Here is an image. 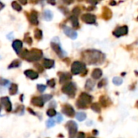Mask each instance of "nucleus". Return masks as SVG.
Listing matches in <instances>:
<instances>
[{
  "label": "nucleus",
  "mask_w": 138,
  "mask_h": 138,
  "mask_svg": "<svg viewBox=\"0 0 138 138\" xmlns=\"http://www.w3.org/2000/svg\"><path fill=\"white\" fill-rule=\"evenodd\" d=\"M83 57L86 63L90 65H97L102 63L105 60V56L100 51L87 50L83 53Z\"/></svg>",
  "instance_id": "1"
},
{
  "label": "nucleus",
  "mask_w": 138,
  "mask_h": 138,
  "mask_svg": "<svg viewBox=\"0 0 138 138\" xmlns=\"http://www.w3.org/2000/svg\"><path fill=\"white\" fill-rule=\"evenodd\" d=\"M20 57L29 61H37L42 57V52L37 48H33L30 51L24 49L21 52Z\"/></svg>",
  "instance_id": "2"
},
{
  "label": "nucleus",
  "mask_w": 138,
  "mask_h": 138,
  "mask_svg": "<svg viewBox=\"0 0 138 138\" xmlns=\"http://www.w3.org/2000/svg\"><path fill=\"white\" fill-rule=\"evenodd\" d=\"M71 71L72 74L77 75V74H82V75H85L87 74L86 70V65L84 63L80 62V61H74L72 65Z\"/></svg>",
  "instance_id": "3"
},
{
  "label": "nucleus",
  "mask_w": 138,
  "mask_h": 138,
  "mask_svg": "<svg viewBox=\"0 0 138 138\" xmlns=\"http://www.w3.org/2000/svg\"><path fill=\"white\" fill-rule=\"evenodd\" d=\"M92 96L88 95L85 92H83L80 94V98L76 101V107L79 108H86L88 105L92 102Z\"/></svg>",
  "instance_id": "4"
},
{
  "label": "nucleus",
  "mask_w": 138,
  "mask_h": 138,
  "mask_svg": "<svg viewBox=\"0 0 138 138\" xmlns=\"http://www.w3.org/2000/svg\"><path fill=\"white\" fill-rule=\"evenodd\" d=\"M62 91L71 98H73L76 92V86L74 82H68L62 87Z\"/></svg>",
  "instance_id": "5"
},
{
  "label": "nucleus",
  "mask_w": 138,
  "mask_h": 138,
  "mask_svg": "<svg viewBox=\"0 0 138 138\" xmlns=\"http://www.w3.org/2000/svg\"><path fill=\"white\" fill-rule=\"evenodd\" d=\"M66 127L68 128L69 138H75L76 133H77V124L75 121H68L66 124Z\"/></svg>",
  "instance_id": "6"
},
{
  "label": "nucleus",
  "mask_w": 138,
  "mask_h": 138,
  "mask_svg": "<svg viewBox=\"0 0 138 138\" xmlns=\"http://www.w3.org/2000/svg\"><path fill=\"white\" fill-rule=\"evenodd\" d=\"M81 20L88 24H93L96 22V16L93 14H84L81 16Z\"/></svg>",
  "instance_id": "7"
},
{
  "label": "nucleus",
  "mask_w": 138,
  "mask_h": 138,
  "mask_svg": "<svg viewBox=\"0 0 138 138\" xmlns=\"http://www.w3.org/2000/svg\"><path fill=\"white\" fill-rule=\"evenodd\" d=\"M62 111L68 117H72L75 115V110L73 109V107L70 104H67V103L62 107Z\"/></svg>",
  "instance_id": "8"
},
{
  "label": "nucleus",
  "mask_w": 138,
  "mask_h": 138,
  "mask_svg": "<svg viewBox=\"0 0 138 138\" xmlns=\"http://www.w3.org/2000/svg\"><path fill=\"white\" fill-rule=\"evenodd\" d=\"M0 103L1 104L5 107V110L8 112L12 111V103H11L10 99L8 97H2L0 99Z\"/></svg>",
  "instance_id": "9"
},
{
  "label": "nucleus",
  "mask_w": 138,
  "mask_h": 138,
  "mask_svg": "<svg viewBox=\"0 0 138 138\" xmlns=\"http://www.w3.org/2000/svg\"><path fill=\"white\" fill-rule=\"evenodd\" d=\"M128 26H122V27H119L115 30L114 31V36L116 37H120L122 36H124L128 33Z\"/></svg>",
  "instance_id": "10"
},
{
  "label": "nucleus",
  "mask_w": 138,
  "mask_h": 138,
  "mask_svg": "<svg viewBox=\"0 0 138 138\" xmlns=\"http://www.w3.org/2000/svg\"><path fill=\"white\" fill-rule=\"evenodd\" d=\"M63 32H64L66 36H67V37H70L72 40L76 39V37H77V32L74 30H72L71 27H69L67 26H63Z\"/></svg>",
  "instance_id": "11"
},
{
  "label": "nucleus",
  "mask_w": 138,
  "mask_h": 138,
  "mask_svg": "<svg viewBox=\"0 0 138 138\" xmlns=\"http://www.w3.org/2000/svg\"><path fill=\"white\" fill-rule=\"evenodd\" d=\"M51 48L54 51L55 53H56V54L59 56L60 57H63L65 55V53L64 51L62 50V48H60V46L58 44H56L55 42H51Z\"/></svg>",
  "instance_id": "12"
},
{
  "label": "nucleus",
  "mask_w": 138,
  "mask_h": 138,
  "mask_svg": "<svg viewBox=\"0 0 138 138\" xmlns=\"http://www.w3.org/2000/svg\"><path fill=\"white\" fill-rule=\"evenodd\" d=\"M29 20L32 24L37 25L38 24V18L37 12L36 11H32V12L29 15Z\"/></svg>",
  "instance_id": "13"
},
{
  "label": "nucleus",
  "mask_w": 138,
  "mask_h": 138,
  "mask_svg": "<svg viewBox=\"0 0 138 138\" xmlns=\"http://www.w3.org/2000/svg\"><path fill=\"white\" fill-rule=\"evenodd\" d=\"M31 103L33 105L36 106V107H43V105H44V101L42 100V97L35 96V97H33L31 99Z\"/></svg>",
  "instance_id": "14"
},
{
  "label": "nucleus",
  "mask_w": 138,
  "mask_h": 138,
  "mask_svg": "<svg viewBox=\"0 0 138 138\" xmlns=\"http://www.w3.org/2000/svg\"><path fill=\"white\" fill-rule=\"evenodd\" d=\"M59 82L61 84L66 83L68 80L72 78V75L68 73H60L59 74Z\"/></svg>",
  "instance_id": "15"
},
{
  "label": "nucleus",
  "mask_w": 138,
  "mask_h": 138,
  "mask_svg": "<svg viewBox=\"0 0 138 138\" xmlns=\"http://www.w3.org/2000/svg\"><path fill=\"white\" fill-rule=\"evenodd\" d=\"M22 45H23L22 41H19V40H16L12 43V48H13V49L16 51V53L17 54L20 53V49L22 48Z\"/></svg>",
  "instance_id": "16"
},
{
  "label": "nucleus",
  "mask_w": 138,
  "mask_h": 138,
  "mask_svg": "<svg viewBox=\"0 0 138 138\" xmlns=\"http://www.w3.org/2000/svg\"><path fill=\"white\" fill-rule=\"evenodd\" d=\"M24 74L27 78H30V79H37L38 78V74L36 71H33L32 69H27V70L24 71Z\"/></svg>",
  "instance_id": "17"
},
{
  "label": "nucleus",
  "mask_w": 138,
  "mask_h": 138,
  "mask_svg": "<svg viewBox=\"0 0 138 138\" xmlns=\"http://www.w3.org/2000/svg\"><path fill=\"white\" fill-rule=\"evenodd\" d=\"M43 66L46 68V69H50V68L54 67V61L51 60V59H44L43 60Z\"/></svg>",
  "instance_id": "18"
},
{
  "label": "nucleus",
  "mask_w": 138,
  "mask_h": 138,
  "mask_svg": "<svg viewBox=\"0 0 138 138\" xmlns=\"http://www.w3.org/2000/svg\"><path fill=\"white\" fill-rule=\"evenodd\" d=\"M102 75V69H93V71L92 72V74H91V76H92L93 78H94V79H99Z\"/></svg>",
  "instance_id": "19"
},
{
  "label": "nucleus",
  "mask_w": 138,
  "mask_h": 138,
  "mask_svg": "<svg viewBox=\"0 0 138 138\" xmlns=\"http://www.w3.org/2000/svg\"><path fill=\"white\" fill-rule=\"evenodd\" d=\"M70 21H71L72 24V27H75V28H78L80 27V24L79 21H78V18L75 16H72L69 18Z\"/></svg>",
  "instance_id": "20"
},
{
  "label": "nucleus",
  "mask_w": 138,
  "mask_h": 138,
  "mask_svg": "<svg viewBox=\"0 0 138 138\" xmlns=\"http://www.w3.org/2000/svg\"><path fill=\"white\" fill-rule=\"evenodd\" d=\"M18 92V86L17 84L16 83H13L11 85L10 88H9V94L11 95H16Z\"/></svg>",
  "instance_id": "21"
},
{
  "label": "nucleus",
  "mask_w": 138,
  "mask_h": 138,
  "mask_svg": "<svg viewBox=\"0 0 138 138\" xmlns=\"http://www.w3.org/2000/svg\"><path fill=\"white\" fill-rule=\"evenodd\" d=\"M43 17H44V19H45L46 20H48V21L51 20L52 18H53V13L51 12V11L46 10L45 11H44V13H43Z\"/></svg>",
  "instance_id": "22"
},
{
  "label": "nucleus",
  "mask_w": 138,
  "mask_h": 138,
  "mask_svg": "<svg viewBox=\"0 0 138 138\" xmlns=\"http://www.w3.org/2000/svg\"><path fill=\"white\" fill-rule=\"evenodd\" d=\"M84 87H85L86 90H92L93 87H94V82H93L91 79H88L86 81Z\"/></svg>",
  "instance_id": "23"
},
{
  "label": "nucleus",
  "mask_w": 138,
  "mask_h": 138,
  "mask_svg": "<svg viewBox=\"0 0 138 138\" xmlns=\"http://www.w3.org/2000/svg\"><path fill=\"white\" fill-rule=\"evenodd\" d=\"M76 118L77 119V120L79 121H83V120H85L86 118V114L84 112H82V111H80L78 113H76Z\"/></svg>",
  "instance_id": "24"
},
{
  "label": "nucleus",
  "mask_w": 138,
  "mask_h": 138,
  "mask_svg": "<svg viewBox=\"0 0 138 138\" xmlns=\"http://www.w3.org/2000/svg\"><path fill=\"white\" fill-rule=\"evenodd\" d=\"M34 37L37 40H41L42 38V32L40 29H35L34 30Z\"/></svg>",
  "instance_id": "25"
},
{
  "label": "nucleus",
  "mask_w": 138,
  "mask_h": 138,
  "mask_svg": "<svg viewBox=\"0 0 138 138\" xmlns=\"http://www.w3.org/2000/svg\"><path fill=\"white\" fill-rule=\"evenodd\" d=\"M12 8H13L14 10L17 11H20L21 10H22V7H21V5L17 2H13V3H12Z\"/></svg>",
  "instance_id": "26"
},
{
  "label": "nucleus",
  "mask_w": 138,
  "mask_h": 138,
  "mask_svg": "<svg viewBox=\"0 0 138 138\" xmlns=\"http://www.w3.org/2000/svg\"><path fill=\"white\" fill-rule=\"evenodd\" d=\"M113 83L116 86H120L123 83V78H120V77H114L112 80Z\"/></svg>",
  "instance_id": "27"
},
{
  "label": "nucleus",
  "mask_w": 138,
  "mask_h": 138,
  "mask_svg": "<svg viewBox=\"0 0 138 138\" xmlns=\"http://www.w3.org/2000/svg\"><path fill=\"white\" fill-rule=\"evenodd\" d=\"M20 65V61L19 60H15L14 61H12L11 63V65L8 66L9 69H12V68H17Z\"/></svg>",
  "instance_id": "28"
},
{
  "label": "nucleus",
  "mask_w": 138,
  "mask_h": 138,
  "mask_svg": "<svg viewBox=\"0 0 138 138\" xmlns=\"http://www.w3.org/2000/svg\"><path fill=\"white\" fill-rule=\"evenodd\" d=\"M100 103L103 107H107L108 106V99L106 96H102L100 98Z\"/></svg>",
  "instance_id": "29"
},
{
  "label": "nucleus",
  "mask_w": 138,
  "mask_h": 138,
  "mask_svg": "<svg viewBox=\"0 0 138 138\" xmlns=\"http://www.w3.org/2000/svg\"><path fill=\"white\" fill-rule=\"evenodd\" d=\"M91 108H92V110H93V111H96V112H100L101 111L100 106H99V104L97 103H93V104L91 105Z\"/></svg>",
  "instance_id": "30"
},
{
  "label": "nucleus",
  "mask_w": 138,
  "mask_h": 138,
  "mask_svg": "<svg viewBox=\"0 0 138 138\" xmlns=\"http://www.w3.org/2000/svg\"><path fill=\"white\" fill-rule=\"evenodd\" d=\"M46 114H47V116H50V117H53V116H54L57 113H56V111H55L54 108H50V109H49L47 111Z\"/></svg>",
  "instance_id": "31"
},
{
  "label": "nucleus",
  "mask_w": 138,
  "mask_h": 138,
  "mask_svg": "<svg viewBox=\"0 0 138 138\" xmlns=\"http://www.w3.org/2000/svg\"><path fill=\"white\" fill-rule=\"evenodd\" d=\"M105 10L107 11V12H104L103 13V17L106 20H108V19H110V16H111V13H110V11L108 9V8H105Z\"/></svg>",
  "instance_id": "32"
},
{
  "label": "nucleus",
  "mask_w": 138,
  "mask_h": 138,
  "mask_svg": "<svg viewBox=\"0 0 138 138\" xmlns=\"http://www.w3.org/2000/svg\"><path fill=\"white\" fill-rule=\"evenodd\" d=\"M54 125H55V123L54 121V120H52V119H50V120H48L47 121H46V126H47V128H52Z\"/></svg>",
  "instance_id": "33"
},
{
  "label": "nucleus",
  "mask_w": 138,
  "mask_h": 138,
  "mask_svg": "<svg viewBox=\"0 0 138 138\" xmlns=\"http://www.w3.org/2000/svg\"><path fill=\"white\" fill-rule=\"evenodd\" d=\"M42 100H43L44 103H45V102L49 101L50 99H52V95H42Z\"/></svg>",
  "instance_id": "34"
},
{
  "label": "nucleus",
  "mask_w": 138,
  "mask_h": 138,
  "mask_svg": "<svg viewBox=\"0 0 138 138\" xmlns=\"http://www.w3.org/2000/svg\"><path fill=\"white\" fill-rule=\"evenodd\" d=\"M24 41L26 42L27 44H32V42H33V39L29 37V35L28 34V35H26L24 37Z\"/></svg>",
  "instance_id": "35"
},
{
  "label": "nucleus",
  "mask_w": 138,
  "mask_h": 138,
  "mask_svg": "<svg viewBox=\"0 0 138 138\" xmlns=\"http://www.w3.org/2000/svg\"><path fill=\"white\" fill-rule=\"evenodd\" d=\"M37 90L40 91V92H43L44 90H46V86H45V85H42V84H38L37 86Z\"/></svg>",
  "instance_id": "36"
},
{
  "label": "nucleus",
  "mask_w": 138,
  "mask_h": 138,
  "mask_svg": "<svg viewBox=\"0 0 138 138\" xmlns=\"http://www.w3.org/2000/svg\"><path fill=\"white\" fill-rule=\"evenodd\" d=\"M80 10L79 9V7H76L72 10L73 16H76V17H77L78 15L80 14Z\"/></svg>",
  "instance_id": "37"
},
{
  "label": "nucleus",
  "mask_w": 138,
  "mask_h": 138,
  "mask_svg": "<svg viewBox=\"0 0 138 138\" xmlns=\"http://www.w3.org/2000/svg\"><path fill=\"white\" fill-rule=\"evenodd\" d=\"M47 84L50 87H54L55 86V80L54 79H50V80H48L47 81Z\"/></svg>",
  "instance_id": "38"
},
{
  "label": "nucleus",
  "mask_w": 138,
  "mask_h": 138,
  "mask_svg": "<svg viewBox=\"0 0 138 138\" xmlns=\"http://www.w3.org/2000/svg\"><path fill=\"white\" fill-rule=\"evenodd\" d=\"M7 83H9V81H8V80L3 79V78H0V85H2V86H6Z\"/></svg>",
  "instance_id": "39"
},
{
  "label": "nucleus",
  "mask_w": 138,
  "mask_h": 138,
  "mask_svg": "<svg viewBox=\"0 0 138 138\" xmlns=\"http://www.w3.org/2000/svg\"><path fill=\"white\" fill-rule=\"evenodd\" d=\"M105 83H106V80H105V79H102V81L98 83L97 86H98V88H101V87H102L104 85H106Z\"/></svg>",
  "instance_id": "40"
},
{
  "label": "nucleus",
  "mask_w": 138,
  "mask_h": 138,
  "mask_svg": "<svg viewBox=\"0 0 138 138\" xmlns=\"http://www.w3.org/2000/svg\"><path fill=\"white\" fill-rule=\"evenodd\" d=\"M35 66H36V68H37V69L40 72H43L44 69H43V67H42V65H40L39 64H36Z\"/></svg>",
  "instance_id": "41"
},
{
  "label": "nucleus",
  "mask_w": 138,
  "mask_h": 138,
  "mask_svg": "<svg viewBox=\"0 0 138 138\" xmlns=\"http://www.w3.org/2000/svg\"><path fill=\"white\" fill-rule=\"evenodd\" d=\"M57 121L59 122V123L63 121V116H61L60 114H58V116H57Z\"/></svg>",
  "instance_id": "42"
},
{
  "label": "nucleus",
  "mask_w": 138,
  "mask_h": 138,
  "mask_svg": "<svg viewBox=\"0 0 138 138\" xmlns=\"http://www.w3.org/2000/svg\"><path fill=\"white\" fill-rule=\"evenodd\" d=\"M84 137H85V135H84V133H82V132L79 133V134L77 136V138H84Z\"/></svg>",
  "instance_id": "43"
},
{
  "label": "nucleus",
  "mask_w": 138,
  "mask_h": 138,
  "mask_svg": "<svg viewBox=\"0 0 138 138\" xmlns=\"http://www.w3.org/2000/svg\"><path fill=\"white\" fill-rule=\"evenodd\" d=\"M28 111H29V112H31L32 114H33V115H36L34 111H32V109H31V108H28Z\"/></svg>",
  "instance_id": "44"
},
{
  "label": "nucleus",
  "mask_w": 138,
  "mask_h": 138,
  "mask_svg": "<svg viewBox=\"0 0 138 138\" xmlns=\"http://www.w3.org/2000/svg\"><path fill=\"white\" fill-rule=\"evenodd\" d=\"M110 5H115V2H111V3H110Z\"/></svg>",
  "instance_id": "45"
},
{
  "label": "nucleus",
  "mask_w": 138,
  "mask_h": 138,
  "mask_svg": "<svg viewBox=\"0 0 138 138\" xmlns=\"http://www.w3.org/2000/svg\"><path fill=\"white\" fill-rule=\"evenodd\" d=\"M21 3H23V4H26L27 3V2H20Z\"/></svg>",
  "instance_id": "46"
},
{
  "label": "nucleus",
  "mask_w": 138,
  "mask_h": 138,
  "mask_svg": "<svg viewBox=\"0 0 138 138\" xmlns=\"http://www.w3.org/2000/svg\"><path fill=\"white\" fill-rule=\"evenodd\" d=\"M89 138H95V137H90Z\"/></svg>",
  "instance_id": "47"
},
{
  "label": "nucleus",
  "mask_w": 138,
  "mask_h": 138,
  "mask_svg": "<svg viewBox=\"0 0 138 138\" xmlns=\"http://www.w3.org/2000/svg\"><path fill=\"white\" fill-rule=\"evenodd\" d=\"M1 108H2V107H1V104H0V111H1Z\"/></svg>",
  "instance_id": "48"
},
{
  "label": "nucleus",
  "mask_w": 138,
  "mask_h": 138,
  "mask_svg": "<svg viewBox=\"0 0 138 138\" xmlns=\"http://www.w3.org/2000/svg\"><path fill=\"white\" fill-rule=\"evenodd\" d=\"M136 74H138V72H136Z\"/></svg>",
  "instance_id": "49"
},
{
  "label": "nucleus",
  "mask_w": 138,
  "mask_h": 138,
  "mask_svg": "<svg viewBox=\"0 0 138 138\" xmlns=\"http://www.w3.org/2000/svg\"><path fill=\"white\" fill-rule=\"evenodd\" d=\"M137 20H138V17H137Z\"/></svg>",
  "instance_id": "50"
}]
</instances>
